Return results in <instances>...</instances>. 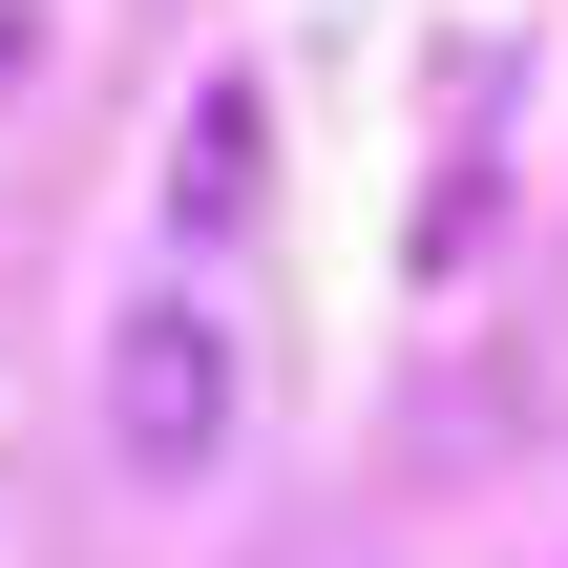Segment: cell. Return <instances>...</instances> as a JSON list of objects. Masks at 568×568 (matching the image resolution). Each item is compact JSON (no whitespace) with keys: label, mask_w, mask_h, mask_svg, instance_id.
<instances>
[{"label":"cell","mask_w":568,"mask_h":568,"mask_svg":"<svg viewBox=\"0 0 568 568\" xmlns=\"http://www.w3.org/2000/svg\"><path fill=\"white\" fill-rule=\"evenodd\" d=\"M105 443H126V485H211V443H232V337H211L190 295H126V316H105Z\"/></svg>","instance_id":"1"}]
</instances>
